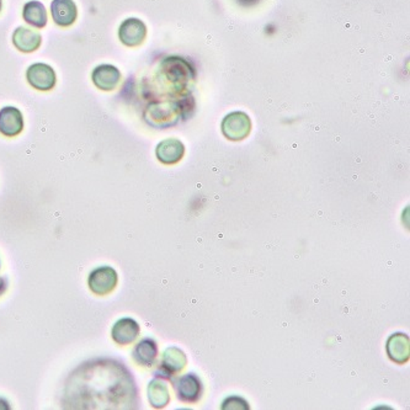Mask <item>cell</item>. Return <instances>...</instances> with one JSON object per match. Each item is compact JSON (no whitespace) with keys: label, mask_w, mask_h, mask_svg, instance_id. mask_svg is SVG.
<instances>
[{"label":"cell","mask_w":410,"mask_h":410,"mask_svg":"<svg viewBox=\"0 0 410 410\" xmlns=\"http://www.w3.org/2000/svg\"><path fill=\"white\" fill-rule=\"evenodd\" d=\"M26 79L31 87L40 91H49L54 88L57 77L56 71L46 63L31 65L26 71Z\"/></svg>","instance_id":"cell-2"},{"label":"cell","mask_w":410,"mask_h":410,"mask_svg":"<svg viewBox=\"0 0 410 410\" xmlns=\"http://www.w3.org/2000/svg\"><path fill=\"white\" fill-rule=\"evenodd\" d=\"M387 352L388 356L394 363H405L409 360L410 346L409 338L407 334H393L387 341Z\"/></svg>","instance_id":"cell-13"},{"label":"cell","mask_w":410,"mask_h":410,"mask_svg":"<svg viewBox=\"0 0 410 410\" xmlns=\"http://www.w3.org/2000/svg\"><path fill=\"white\" fill-rule=\"evenodd\" d=\"M147 36V26L142 20L128 18L122 21L119 27V38L127 47H137L142 45Z\"/></svg>","instance_id":"cell-4"},{"label":"cell","mask_w":410,"mask_h":410,"mask_svg":"<svg viewBox=\"0 0 410 410\" xmlns=\"http://www.w3.org/2000/svg\"><path fill=\"white\" fill-rule=\"evenodd\" d=\"M139 324L132 318H121L113 324L111 337L119 345L132 344L139 335Z\"/></svg>","instance_id":"cell-10"},{"label":"cell","mask_w":410,"mask_h":410,"mask_svg":"<svg viewBox=\"0 0 410 410\" xmlns=\"http://www.w3.org/2000/svg\"><path fill=\"white\" fill-rule=\"evenodd\" d=\"M23 19L30 26H34L36 29H42L47 25V10L41 1L31 0L24 5Z\"/></svg>","instance_id":"cell-15"},{"label":"cell","mask_w":410,"mask_h":410,"mask_svg":"<svg viewBox=\"0 0 410 410\" xmlns=\"http://www.w3.org/2000/svg\"><path fill=\"white\" fill-rule=\"evenodd\" d=\"M174 387L176 389V397L181 402L186 403H195L201 398L203 394V382L194 374L181 376Z\"/></svg>","instance_id":"cell-5"},{"label":"cell","mask_w":410,"mask_h":410,"mask_svg":"<svg viewBox=\"0 0 410 410\" xmlns=\"http://www.w3.org/2000/svg\"><path fill=\"white\" fill-rule=\"evenodd\" d=\"M222 409H249V405L243 398L233 396V397H229L223 402Z\"/></svg>","instance_id":"cell-17"},{"label":"cell","mask_w":410,"mask_h":410,"mask_svg":"<svg viewBox=\"0 0 410 410\" xmlns=\"http://www.w3.org/2000/svg\"><path fill=\"white\" fill-rule=\"evenodd\" d=\"M119 282V275L111 266H100L90 273L88 277V285L93 293L98 296L109 295L116 288Z\"/></svg>","instance_id":"cell-1"},{"label":"cell","mask_w":410,"mask_h":410,"mask_svg":"<svg viewBox=\"0 0 410 410\" xmlns=\"http://www.w3.org/2000/svg\"><path fill=\"white\" fill-rule=\"evenodd\" d=\"M148 399L150 405L155 408H164L170 400L167 385L158 378L150 380L148 386Z\"/></svg>","instance_id":"cell-16"},{"label":"cell","mask_w":410,"mask_h":410,"mask_svg":"<svg viewBox=\"0 0 410 410\" xmlns=\"http://www.w3.org/2000/svg\"><path fill=\"white\" fill-rule=\"evenodd\" d=\"M6 288H8V280L0 276V296L6 291Z\"/></svg>","instance_id":"cell-18"},{"label":"cell","mask_w":410,"mask_h":410,"mask_svg":"<svg viewBox=\"0 0 410 410\" xmlns=\"http://www.w3.org/2000/svg\"><path fill=\"white\" fill-rule=\"evenodd\" d=\"M51 15L54 24L69 27L78 18V8L73 0H54L51 3Z\"/></svg>","instance_id":"cell-7"},{"label":"cell","mask_w":410,"mask_h":410,"mask_svg":"<svg viewBox=\"0 0 410 410\" xmlns=\"http://www.w3.org/2000/svg\"><path fill=\"white\" fill-rule=\"evenodd\" d=\"M157 158L163 164H176L184 157L185 147L183 143L175 138H169L161 141L157 147Z\"/></svg>","instance_id":"cell-12"},{"label":"cell","mask_w":410,"mask_h":410,"mask_svg":"<svg viewBox=\"0 0 410 410\" xmlns=\"http://www.w3.org/2000/svg\"><path fill=\"white\" fill-rule=\"evenodd\" d=\"M12 43L18 48L20 52L31 54L38 49L42 43V37L37 31L31 30L24 26H19L16 30L14 31L12 35Z\"/></svg>","instance_id":"cell-11"},{"label":"cell","mask_w":410,"mask_h":410,"mask_svg":"<svg viewBox=\"0 0 410 410\" xmlns=\"http://www.w3.org/2000/svg\"><path fill=\"white\" fill-rule=\"evenodd\" d=\"M186 363H187V358L183 351L175 346L168 348L167 350L164 351L158 372L161 377L170 378L172 376L184 369Z\"/></svg>","instance_id":"cell-8"},{"label":"cell","mask_w":410,"mask_h":410,"mask_svg":"<svg viewBox=\"0 0 410 410\" xmlns=\"http://www.w3.org/2000/svg\"><path fill=\"white\" fill-rule=\"evenodd\" d=\"M1 8H3V0H0V12H1Z\"/></svg>","instance_id":"cell-20"},{"label":"cell","mask_w":410,"mask_h":410,"mask_svg":"<svg viewBox=\"0 0 410 410\" xmlns=\"http://www.w3.org/2000/svg\"><path fill=\"white\" fill-rule=\"evenodd\" d=\"M251 122L247 113H229L222 121V132L223 135L232 141H242L250 133Z\"/></svg>","instance_id":"cell-3"},{"label":"cell","mask_w":410,"mask_h":410,"mask_svg":"<svg viewBox=\"0 0 410 410\" xmlns=\"http://www.w3.org/2000/svg\"><path fill=\"white\" fill-rule=\"evenodd\" d=\"M238 3L243 6H253L259 3V0H238Z\"/></svg>","instance_id":"cell-19"},{"label":"cell","mask_w":410,"mask_h":410,"mask_svg":"<svg viewBox=\"0 0 410 410\" xmlns=\"http://www.w3.org/2000/svg\"><path fill=\"white\" fill-rule=\"evenodd\" d=\"M91 80L96 88L104 91H113L121 80V71L111 65H100L91 73Z\"/></svg>","instance_id":"cell-9"},{"label":"cell","mask_w":410,"mask_h":410,"mask_svg":"<svg viewBox=\"0 0 410 410\" xmlns=\"http://www.w3.org/2000/svg\"><path fill=\"white\" fill-rule=\"evenodd\" d=\"M24 130V116L14 106L3 107L0 110V133L5 137H15Z\"/></svg>","instance_id":"cell-6"},{"label":"cell","mask_w":410,"mask_h":410,"mask_svg":"<svg viewBox=\"0 0 410 410\" xmlns=\"http://www.w3.org/2000/svg\"><path fill=\"white\" fill-rule=\"evenodd\" d=\"M158 356V345L150 338H144L132 350V357L138 365L150 367Z\"/></svg>","instance_id":"cell-14"}]
</instances>
